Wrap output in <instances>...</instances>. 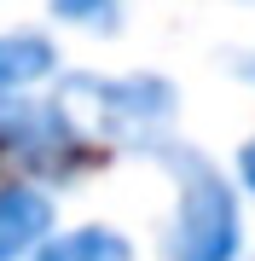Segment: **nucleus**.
Instances as JSON below:
<instances>
[{"label": "nucleus", "instance_id": "4", "mask_svg": "<svg viewBox=\"0 0 255 261\" xmlns=\"http://www.w3.org/2000/svg\"><path fill=\"white\" fill-rule=\"evenodd\" d=\"M58 232V197L41 180L0 174V261H29Z\"/></svg>", "mask_w": 255, "mask_h": 261}, {"label": "nucleus", "instance_id": "7", "mask_svg": "<svg viewBox=\"0 0 255 261\" xmlns=\"http://www.w3.org/2000/svg\"><path fill=\"white\" fill-rule=\"evenodd\" d=\"M52 18L81 35H116L128 23V0H52Z\"/></svg>", "mask_w": 255, "mask_h": 261}, {"label": "nucleus", "instance_id": "5", "mask_svg": "<svg viewBox=\"0 0 255 261\" xmlns=\"http://www.w3.org/2000/svg\"><path fill=\"white\" fill-rule=\"evenodd\" d=\"M58 75V41L41 29H0V99L41 93Z\"/></svg>", "mask_w": 255, "mask_h": 261}, {"label": "nucleus", "instance_id": "2", "mask_svg": "<svg viewBox=\"0 0 255 261\" xmlns=\"http://www.w3.org/2000/svg\"><path fill=\"white\" fill-rule=\"evenodd\" d=\"M168 168V232H162V261H244V197L203 151L168 140L157 151Z\"/></svg>", "mask_w": 255, "mask_h": 261}, {"label": "nucleus", "instance_id": "3", "mask_svg": "<svg viewBox=\"0 0 255 261\" xmlns=\"http://www.w3.org/2000/svg\"><path fill=\"white\" fill-rule=\"evenodd\" d=\"M81 163H87V134L58 99L41 93L0 99V174L52 186L58 174H76Z\"/></svg>", "mask_w": 255, "mask_h": 261}, {"label": "nucleus", "instance_id": "1", "mask_svg": "<svg viewBox=\"0 0 255 261\" xmlns=\"http://www.w3.org/2000/svg\"><path fill=\"white\" fill-rule=\"evenodd\" d=\"M58 105L76 116L87 145L133 151V157H157L180 122V87L157 70H76L64 75Z\"/></svg>", "mask_w": 255, "mask_h": 261}, {"label": "nucleus", "instance_id": "6", "mask_svg": "<svg viewBox=\"0 0 255 261\" xmlns=\"http://www.w3.org/2000/svg\"><path fill=\"white\" fill-rule=\"evenodd\" d=\"M29 261H139V250H133L128 232H116L104 221H87V226H58Z\"/></svg>", "mask_w": 255, "mask_h": 261}, {"label": "nucleus", "instance_id": "8", "mask_svg": "<svg viewBox=\"0 0 255 261\" xmlns=\"http://www.w3.org/2000/svg\"><path fill=\"white\" fill-rule=\"evenodd\" d=\"M232 186H238V197L255 203V134L238 145V157H232Z\"/></svg>", "mask_w": 255, "mask_h": 261}]
</instances>
